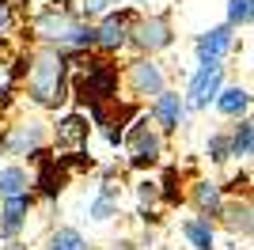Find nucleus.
Masks as SVG:
<instances>
[{
  "instance_id": "13",
  "label": "nucleus",
  "mask_w": 254,
  "mask_h": 250,
  "mask_svg": "<svg viewBox=\"0 0 254 250\" xmlns=\"http://www.w3.org/2000/svg\"><path fill=\"white\" fill-rule=\"evenodd\" d=\"M99 27H95V46L106 53H114L126 46V31H129V19L126 15H114V11H106V15H99Z\"/></svg>"
},
{
  "instance_id": "15",
  "label": "nucleus",
  "mask_w": 254,
  "mask_h": 250,
  "mask_svg": "<svg viewBox=\"0 0 254 250\" xmlns=\"http://www.w3.org/2000/svg\"><path fill=\"white\" fill-rule=\"evenodd\" d=\"M216 110H220L224 118H247V110H251V91L247 87H239V83H232V87H224L216 91Z\"/></svg>"
},
{
  "instance_id": "9",
  "label": "nucleus",
  "mask_w": 254,
  "mask_h": 250,
  "mask_svg": "<svg viewBox=\"0 0 254 250\" xmlns=\"http://www.w3.org/2000/svg\"><path fill=\"white\" fill-rule=\"evenodd\" d=\"M182 118H186V99L179 91H163L152 95V122L159 125V133H179Z\"/></svg>"
},
{
  "instance_id": "19",
  "label": "nucleus",
  "mask_w": 254,
  "mask_h": 250,
  "mask_svg": "<svg viewBox=\"0 0 254 250\" xmlns=\"http://www.w3.org/2000/svg\"><path fill=\"white\" fill-rule=\"evenodd\" d=\"M31 189V175L23 167H4L0 171V197H11V193H27Z\"/></svg>"
},
{
  "instance_id": "11",
  "label": "nucleus",
  "mask_w": 254,
  "mask_h": 250,
  "mask_svg": "<svg viewBox=\"0 0 254 250\" xmlns=\"http://www.w3.org/2000/svg\"><path fill=\"white\" fill-rule=\"evenodd\" d=\"M235 46V27L224 23V27H205L197 34V61H224V53H232Z\"/></svg>"
},
{
  "instance_id": "25",
  "label": "nucleus",
  "mask_w": 254,
  "mask_h": 250,
  "mask_svg": "<svg viewBox=\"0 0 254 250\" xmlns=\"http://www.w3.org/2000/svg\"><path fill=\"white\" fill-rule=\"evenodd\" d=\"M11 31V4L8 0H0V38Z\"/></svg>"
},
{
  "instance_id": "21",
  "label": "nucleus",
  "mask_w": 254,
  "mask_h": 250,
  "mask_svg": "<svg viewBox=\"0 0 254 250\" xmlns=\"http://www.w3.org/2000/svg\"><path fill=\"white\" fill-rule=\"evenodd\" d=\"M87 212H91V220H95V224H106V220H114V216H118V197L95 193V197H91V208H87Z\"/></svg>"
},
{
  "instance_id": "18",
  "label": "nucleus",
  "mask_w": 254,
  "mask_h": 250,
  "mask_svg": "<svg viewBox=\"0 0 254 250\" xmlns=\"http://www.w3.org/2000/svg\"><path fill=\"white\" fill-rule=\"evenodd\" d=\"M228 144H232V156L235 159H251V148H254V125L247 118H239L232 133H228Z\"/></svg>"
},
{
  "instance_id": "14",
  "label": "nucleus",
  "mask_w": 254,
  "mask_h": 250,
  "mask_svg": "<svg viewBox=\"0 0 254 250\" xmlns=\"http://www.w3.org/2000/svg\"><path fill=\"white\" fill-rule=\"evenodd\" d=\"M53 140H57V148H87V118L84 114H68L57 122V129H53Z\"/></svg>"
},
{
  "instance_id": "26",
  "label": "nucleus",
  "mask_w": 254,
  "mask_h": 250,
  "mask_svg": "<svg viewBox=\"0 0 254 250\" xmlns=\"http://www.w3.org/2000/svg\"><path fill=\"white\" fill-rule=\"evenodd\" d=\"M106 250H137V243L133 239H114V243H106Z\"/></svg>"
},
{
  "instance_id": "27",
  "label": "nucleus",
  "mask_w": 254,
  "mask_h": 250,
  "mask_svg": "<svg viewBox=\"0 0 254 250\" xmlns=\"http://www.w3.org/2000/svg\"><path fill=\"white\" fill-rule=\"evenodd\" d=\"M133 4H152V0H133Z\"/></svg>"
},
{
  "instance_id": "2",
  "label": "nucleus",
  "mask_w": 254,
  "mask_h": 250,
  "mask_svg": "<svg viewBox=\"0 0 254 250\" xmlns=\"http://www.w3.org/2000/svg\"><path fill=\"white\" fill-rule=\"evenodd\" d=\"M27 99L34 106H57L68 91V61L61 50H42L27 57Z\"/></svg>"
},
{
  "instance_id": "16",
  "label": "nucleus",
  "mask_w": 254,
  "mask_h": 250,
  "mask_svg": "<svg viewBox=\"0 0 254 250\" xmlns=\"http://www.w3.org/2000/svg\"><path fill=\"white\" fill-rule=\"evenodd\" d=\"M179 235L190 243V250H216V231H212L209 216H201V220H182V224H179Z\"/></svg>"
},
{
  "instance_id": "4",
  "label": "nucleus",
  "mask_w": 254,
  "mask_h": 250,
  "mask_svg": "<svg viewBox=\"0 0 254 250\" xmlns=\"http://www.w3.org/2000/svg\"><path fill=\"white\" fill-rule=\"evenodd\" d=\"M122 144H126L133 167H152V163L163 159V133H159L156 125H148V118L129 125V133H122Z\"/></svg>"
},
{
  "instance_id": "23",
  "label": "nucleus",
  "mask_w": 254,
  "mask_h": 250,
  "mask_svg": "<svg viewBox=\"0 0 254 250\" xmlns=\"http://www.w3.org/2000/svg\"><path fill=\"white\" fill-rule=\"evenodd\" d=\"M224 19L232 23V27H247V23H251V0H228Z\"/></svg>"
},
{
  "instance_id": "24",
  "label": "nucleus",
  "mask_w": 254,
  "mask_h": 250,
  "mask_svg": "<svg viewBox=\"0 0 254 250\" xmlns=\"http://www.w3.org/2000/svg\"><path fill=\"white\" fill-rule=\"evenodd\" d=\"M122 0H80V19H99L106 11H114Z\"/></svg>"
},
{
  "instance_id": "12",
  "label": "nucleus",
  "mask_w": 254,
  "mask_h": 250,
  "mask_svg": "<svg viewBox=\"0 0 254 250\" xmlns=\"http://www.w3.org/2000/svg\"><path fill=\"white\" fill-rule=\"evenodd\" d=\"M190 201H193V208H197L201 216H220L224 186H220V182H212V178H197V182L190 186Z\"/></svg>"
},
{
  "instance_id": "20",
  "label": "nucleus",
  "mask_w": 254,
  "mask_h": 250,
  "mask_svg": "<svg viewBox=\"0 0 254 250\" xmlns=\"http://www.w3.org/2000/svg\"><path fill=\"white\" fill-rule=\"evenodd\" d=\"M46 250H87V239L76 228H57V231H50Z\"/></svg>"
},
{
  "instance_id": "8",
  "label": "nucleus",
  "mask_w": 254,
  "mask_h": 250,
  "mask_svg": "<svg viewBox=\"0 0 254 250\" xmlns=\"http://www.w3.org/2000/svg\"><path fill=\"white\" fill-rule=\"evenodd\" d=\"M167 87V72L159 68V61L148 57H137V61L129 64V91L137 95V99H148V95H159Z\"/></svg>"
},
{
  "instance_id": "1",
  "label": "nucleus",
  "mask_w": 254,
  "mask_h": 250,
  "mask_svg": "<svg viewBox=\"0 0 254 250\" xmlns=\"http://www.w3.org/2000/svg\"><path fill=\"white\" fill-rule=\"evenodd\" d=\"M34 38L53 46V50H91L95 46V27L80 19L68 8H46L34 15Z\"/></svg>"
},
{
  "instance_id": "7",
  "label": "nucleus",
  "mask_w": 254,
  "mask_h": 250,
  "mask_svg": "<svg viewBox=\"0 0 254 250\" xmlns=\"http://www.w3.org/2000/svg\"><path fill=\"white\" fill-rule=\"evenodd\" d=\"M224 83V64L220 61H197V72L190 76V106L193 110H209Z\"/></svg>"
},
{
  "instance_id": "17",
  "label": "nucleus",
  "mask_w": 254,
  "mask_h": 250,
  "mask_svg": "<svg viewBox=\"0 0 254 250\" xmlns=\"http://www.w3.org/2000/svg\"><path fill=\"white\" fill-rule=\"evenodd\" d=\"M224 224H228V231L232 235H243V239H251V201H228L224 197V208H220Z\"/></svg>"
},
{
  "instance_id": "6",
  "label": "nucleus",
  "mask_w": 254,
  "mask_h": 250,
  "mask_svg": "<svg viewBox=\"0 0 254 250\" xmlns=\"http://www.w3.org/2000/svg\"><path fill=\"white\" fill-rule=\"evenodd\" d=\"M126 42L140 53H159L175 42V27H171L167 15H144V19H133L126 31Z\"/></svg>"
},
{
  "instance_id": "10",
  "label": "nucleus",
  "mask_w": 254,
  "mask_h": 250,
  "mask_svg": "<svg viewBox=\"0 0 254 250\" xmlns=\"http://www.w3.org/2000/svg\"><path fill=\"white\" fill-rule=\"evenodd\" d=\"M31 189L27 193H11L4 197V208H0V235L4 239H15L23 228H27V220H31Z\"/></svg>"
},
{
  "instance_id": "5",
  "label": "nucleus",
  "mask_w": 254,
  "mask_h": 250,
  "mask_svg": "<svg viewBox=\"0 0 254 250\" xmlns=\"http://www.w3.org/2000/svg\"><path fill=\"white\" fill-rule=\"evenodd\" d=\"M50 140V129L38 118H23V122L8 125V133L0 136V152L4 156H38Z\"/></svg>"
},
{
  "instance_id": "22",
  "label": "nucleus",
  "mask_w": 254,
  "mask_h": 250,
  "mask_svg": "<svg viewBox=\"0 0 254 250\" xmlns=\"http://www.w3.org/2000/svg\"><path fill=\"white\" fill-rule=\"evenodd\" d=\"M205 156H209L216 167L228 163V159H232V144H228V136H224V133H212L209 140H205Z\"/></svg>"
},
{
  "instance_id": "3",
  "label": "nucleus",
  "mask_w": 254,
  "mask_h": 250,
  "mask_svg": "<svg viewBox=\"0 0 254 250\" xmlns=\"http://www.w3.org/2000/svg\"><path fill=\"white\" fill-rule=\"evenodd\" d=\"M68 76H72V91L76 99L84 103H118V64L110 61H80L68 64Z\"/></svg>"
}]
</instances>
